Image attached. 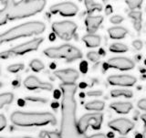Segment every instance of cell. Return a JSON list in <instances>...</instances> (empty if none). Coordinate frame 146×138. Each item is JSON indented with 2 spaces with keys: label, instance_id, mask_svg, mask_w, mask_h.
<instances>
[{
  "label": "cell",
  "instance_id": "cell-1",
  "mask_svg": "<svg viewBox=\"0 0 146 138\" xmlns=\"http://www.w3.org/2000/svg\"><path fill=\"white\" fill-rule=\"evenodd\" d=\"M61 90L63 93L62 99V128L61 132H65L70 125H75V113H76V102L74 94L77 90L75 83L61 84Z\"/></svg>",
  "mask_w": 146,
  "mask_h": 138
},
{
  "label": "cell",
  "instance_id": "cell-2",
  "mask_svg": "<svg viewBox=\"0 0 146 138\" xmlns=\"http://www.w3.org/2000/svg\"><path fill=\"white\" fill-rule=\"evenodd\" d=\"M45 29L46 26L42 22L31 21L24 23V24L14 27L7 31L0 34V45L20 38H26V37L33 35H39L43 33Z\"/></svg>",
  "mask_w": 146,
  "mask_h": 138
},
{
  "label": "cell",
  "instance_id": "cell-3",
  "mask_svg": "<svg viewBox=\"0 0 146 138\" xmlns=\"http://www.w3.org/2000/svg\"><path fill=\"white\" fill-rule=\"evenodd\" d=\"M11 122L18 126H43L48 125H54L56 119L49 113H22L16 112L11 115Z\"/></svg>",
  "mask_w": 146,
  "mask_h": 138
},
{
  "label": "cell",
  "instance_id": "cell-4",
  "mask_svg": "<svg viewBox=\"0 0 146 138\" xmlns=\"http://www.w3.org/2000/svg\"><path fill=\"white\" fill-rule=\"evenodd\" d=\"M46 6V0H21L13 3L8 7V19H19L43 10Z\"/></svg>",
  "mask_w": 146,
  "mask_h": 138
},
{
  "label": "cell",
  "instance_id": "cell-5",
  "mask_svg": "<svg viewBox=\"0 0 146 138\" xmlns=\"http://www.w3.org/2000/svg\"><path fill=\"white\" fill-rule=\"evenodd\" d=\"M44 54L51 59H64L70 61L82 57V53L79 49L68 44L62 45L60 47L46 49L44 50Z\"/></svg>",
  "mask_w": 146,
  "mask_h": 138
},
{
  "label": "cell",
  "instance_id": "cell-6",
  "mask_svg": "<svg viewBox=\"0 0 146 138\" xmlns=\"http://www.w3.org/2000/svg\"><path fill=\"white\" fill-rule=\"evenodd\" d=\"M42 41H43L42 38H36V39L27 41V42L16 46V47H14L10 49L0 53V59H6L10 57L18 56V55H23L27 52H31V51H33V50L38 49L40 44L42 43Z\"/></svg>",
  "mask_w": 146,
  "mask_h": 138
},
{
  "label": "cell",
  "instance_id": "cell-7",
  "mask_svg": "<svg viewBox=\"0 0 146 138\" xmlns=\"http://www.w3.org/2000/svg\"><path fill=\"white\" fill-rule=\"evenodd\" d=\"M77 25L72 21L55 22L52 25L54 33L63 40H70L77 30Z\"/></svg>",
  "mask_w": 146,
  "mask_h": 138
},
{
  "label": "cell",
  "instance_id": "cell-8",
  "mask_svg": "<svg viewBox=\"0 0 146 138\" xmlns=\"http://www.w3.org/2000/svg\"><path fill=\"white\" fill-rule=\"evenodd\" d=\"M103 122V116L102 113H89L82 116L79 123L78 128L80 133H85L89 126H91L93 129L98 130L102 126Z\"/></svg>",
  "mask_w": 146,
  "mask_h": 138
},
{
  "label": "cell",
  "instance_id": "cell-9",
  "mask_svg": "<svg viewBox=\"0 0 146 138\" xmlns=\"http://www.w3.org/2000/svg\"><path fill=\"white\" fill-rule=\"evenodd\" d=\"M49 10L53 14L59 13L63 17H74L78 13L79 8L75 4L71 2H63L54 5L50 7Z\"/></svg>",
  "mask_w": 146,
  "mask_h": 138
},
{
  "label": "cell",
  "instance_id": "cell-10",
  "mask_svg": "<svg viewBox=\"0 0 146 138\" xmlns=\"http://www.w3.org/2000/svg\"><path fill=\"white\" fill-rule=\"evenodd\" d=\"M104 66L108 68H114L121 71H129L134 68V62L131 59L123 57H116L110 59L109 61L104 64Z\"/></svg>",
  "mask_w": 146,
  "mask_h": 138
},
{
  "label": "cell",
  "instance_id": "cell-11",
  "mask_svg": "<svg viewBox=\"0 0 146 138\" xmlns=\"http://www.w3.org/2000/svg\"><path fill=\"white\" fill-rule=\"evenodd\" d=\"M109 127L120 133L121 135H127L132 128L134 127V123L128 119H116L109 123Z\"/></svg>",
  "mask_w": 146,
  "mask_h": 138
},
{
  "label": "cell",
  "instance_id": "cell-12",
  "mask_svg": "<svg viewBox=\"0 0 146 138\" xmlns=\"http://www.w3.org/2000/svg\"><path fill=\"white\" fill-rule=\"evenodd\" d=\"M24 85L29 90H43V91H52L53 86L48 82L41 81L38 78L35 76H29L24 81Z\"/></svg>",
  "mask_w": 146,
  "mask_h": 138
},
{
  "label": "cell",
  "instance_id": "cell-13",
  "mask_svg": "<svg viewBox=\"0 0 146 138\" xmlns=\"http://www.w3.org/2000/svg\"><path fill=\"white\" fill-rule=\"evenodd\" d=\"M56 77L61 80L65 84L74 83L79 78V72L73 69H66V70H58L54 72Z\"/></svg>",
  "mask_w": 146,
  "mask_h": 138
},
{
  "label": "cell",
  "instance_id": "cell-14",
  "mask_svg": "<svg viewBox=\"0 0 146 138\" xmlns=\"http://www.w3.org/2000/svg\"><path fill=\"white\" fill-rule=\"evenodd\" d=\"M108 82L116 86H132L136 82V78L131 75H112L108 78Z\"/></svg>",
  "mask_w": 146,
  "mask_h": 138
},
{
  "label": "cell",
  "instance_id": "cell-15",
  "mask_svg": "<svg viewBox=\"0 0 146 138\" xmlns=\"http://www.w3.org/2000/svg\"><path fill=\"white\" fill-rule=\"evenodd\" d=\"M102 21L103 17L100 16H89L85 20L87 29L90 34H93L98 29V27L100 26Z\"/></svg>",
  "mask_w": 146,
  "mask_h": 138
},
{
  "label": "cell",
  "instance_id": "cell-16",
  "mask_svg": "<svg viewBox=\"0 0 146 138\" xmlns=\"http://www.w3.org/2000/svg\"><path fill=\"white\" fill-rule=\"evenodd\" d=\"M111 108L118 113L126 114L131 112L132 109V104L131 103H113L111 104Z\"/></svg>",
  "mask_w": 146,
  "mask_h": 138
},
{
  "label": "cell",
  "instance_id": "cell-17",
  "mask_svg": "<svg viewBox=\"0 0 146 138\" xmlns=\"http://www.w3.org/2000/svg\"><path fill=\"white\" fill-rule=\"evenodd\" d=\"M82 40L84 41L87 47L89 48H96L99 47L100 44V36L95 35V34H88L85 35L83 38H82Z\"/></svg>",
  "mask_w": 146,
  "mask_h": 138
},
{
  "label": "cell",
  "instance_id": "cell-18",
  "mask_svg": "<svg viewBox=\"0 0 146 138\" xmlns=\"http://www.w3.org/2000/svg\"><path fill=\"white\" fill-rule=\"evenodd\" d=\"M108 34L113 39H121L127 34V29L121 27H113L109 29Z\"/></svg>",
  "mask_w": 146,
  "mask_h": 138
},
{
  "label": "cell",
  "instance_id": "cell-19",
  "mask_svg": "<svg viewBox=\"0 0 146 138\" xmlns=\"http://www.w3.org/2000/svg\"><path fill=\"white\" fill-rule=\"evenodd\" d=\"M105 104L102 101H92L88 103H86L85 108L90 111H102L103 110Z\"/></svg>",
  "mask_w": 146,
  "mask_h": 138
},
{
  "label": "cell",
  "instance_id": "cell-20",
  "mask_svg": "<svg viewBox=\"0 0 146 138\" xmlns=\"http://www.w3.org/2000/svg\"><path fill=\"white\" fill-rule=\"evenodd\" d=\"M129 17L134 19V27L137 31H139L141 27V12L139 11H131Z\"/></svg>",
  "mask_w": 146,
  "mask_h": 138
},
{
  "label": "cell",
  "instance_id": "cell-21",
  "mask_svg": "<svg viewBox=\"0 0 146 138\" xmlns=\"http://www.w3.org/2000/svg\"><path fill=\"white\" fill-rule=\"evenodd\" d=\"M111 94L112 97H121V96H123V97H126V98H131V97H132V95H133L131 91L123 90V89L113 90V91H111Z\"/></svg>",
  "mask_w": 146,
  "mask_h": 138
},
{
  "label": "cell",
  "instance_id": "cell-22",
  "mask_svg": "<svg viewBox=\"0 0 146 138\" xmlns=\"http://www.w3.org/2000/svg\"><path fill=\"white\" fill-rule=\"evenodd\" d=\"M14 99V96L12 93H3L0 94V108H2L3 106L7 104H9L12 103V101Z\"/></svg>",
  "mask_w": 146,
  "mask_h": 138
},
{
  "label": "cell",
  "instance_id": "cell-23",
  "mask_svg": "<svg viewBox=\"0 0 146 138\" xmlns=\"http://www.w3.org/2000/svg\"><path fill=\"white\" fill-rule=\"evenodd\" d=\"M109 49L111 52H126L128 50V47L122 43H113L110 46Z\"/></svg>",
  "mask_w": 146,
  "mask_h": 138
},
{
  "label": "cell",
  "instance_id": "cell-24",
  "mask_svg": "<svg viewBox=\"0 0 146 138\" xmlns=\"http://www.w3.org/2000/svg\"><path fill=\"white\" fill-rule=\"evenodd\" d=\"M10 6L11 5H7L3 9L0 10V26L5 25L7 23L8 19V7Z\"/></svg>",
  "mask_w": 146,
  "mask_h": 138
},
{
  "label": "cell",
  "instance_id": "cell-25",
  "mask_svg": "<svg viewBox=\"0 0 146 138\" xmlns=\"http://www.w3.org/2000/svg\"><path fill=\"white\" fill-rule=\"evenodd\" d=\"M44 64L41 62L38 59H33L31 62H30V68L36 72H38L40 71H42L44 69Z\"/></svg>",
  "mask_w": 146,
  "mask_h": 138
},
{
  "label": "cell",
  "instance_id": "cell-26",
  "mask_svg": "<svg viewBox=\"0 0 146 138\" xmlns=\"http://www.w3.org/2000/svg\"><path fill=\"white\" fill-rule=\"evenodd\" d=\"M24 69V64H21V63H17V64H12L8 68H7V71L9 72H12V73H16L17 71H19L21 70Z\"/></svg>",
  "mask_w": 146,
  "mask_h": 138
},
{
  "label": "cell",
  "instance_id": "cell-27",
  "mask_svg": "<svg viewBox=\"0 0 146 138\" xmlns=\"http://www.w3.org/2000/svg\"><path fill=\"white\" fill-rule=\"evenodd\" d=\"M126 3L131 9H135L141 7L143 0H126Z\"/></svg>",
  "mask_w": 146,
  "mask_h": 138
},
{
  "label": "cell",
  "instance_id": "cell-28",
  "mask_svg": "<svg viewBox=\"0 0 146 138\" xmlns=\"http://www.w3.org/2000/svg\"><path fill=\"white\" fill-rule=\"evenodd\" d=\"M87 58H88L91 61L97 62V61H100V55L98 52H96V51H90V52H89L88 54H87Z\"/></svg>",
  "mask_w": 146,
  "mask_h": 138
},
{
  "label": "cell",
  "instance_id": "cell-29",
  "mask_svg": "<svg viewBox=\"0 0 146 138\" xmlns=\"http://www.w3.org/2000/svg\"><path fill=\"white\" fill-rule=\"evenodd\" d=\"M123 17L120 15H115L111 17V22L112 24H120L121 22H122Z\"/></svg>",
  "mask_w": 146,
  "mask_h": 138
},
{
  "label": "cell",
  "instance_id": "cell-30",
  "mask_svg": "<svg viewBox=\"0 0 146 138\" xmlns=\"http://www.w3.org/2000/svg\"><path fill=\"white\" fill-rule=\"evenodd\" d=\"M45 136V135H48L49 138H60V136H59L58 134H57V133H54V132H47L45 131L43 132L42 134H41V136Z\"/></svg>",
  "mask_w": 146,
  "mask_h": 138
},
{
  "label": "cell",
  "instance_id": "cell-31",
  "mask_svg": "<svg viewBox=\"0 0 146 138\" xmlns=\"http://www.w3.org/2000/svg\"><path fill=\"white\" fill-rule=\"evenodd\" d=\"M7 125V120L6 118H5L4 115H2V114H0V131L3 130L5 127H6Z\"/></svg>",
  "mask_w": 146,
  "mask_h": 138
},
{
  "label": "cell",
  "instance_id": "cell-32",
  "mask_svg": "<svg viewBox=\"0 0 146 138\" xmlns=\"http://www.w3.org/2000/svg\"><path fill=\"white\" fill-rule=\"evenodd\" d=\"M132 45H133V47L136 49H141V48H143V42H141V40L137 39V40H134L133 42H132Z\"/></svg>",
  "mask_w": 146,
  "mask_h": 138
},
{
  "label": "cell",
  "instance_id": "cell-33",
  "mask_svg": "<svg viewBox=\"0 0 146 138\" xmlns=\"http://www.w3.org/2000/svg\"><path fill=\"white\" fill-rule=\"evenodd\" d=\"M138 107L141 110H145L146 109V100L143 99V100H140L138 102Z\"/></svg>",
  "mask_w": 146,
  "mask_h": 138
},
{
  "label": "cell",
  "instance_id": "cell-34",
  "mask_svg": "<svg viewBox=\"0 0 146 138\" xmlns=\"http://www.w3.org/2000/svg\"><path fill=\"white\" fill-rule=\"evenodd\" d=\"M87 95H89V96H100V95H102V91H89V93H87Z\"/></svg>",
  "mask_w": 146,
  "mask_h": 138
},
{
  "label": "cell",
  "instance_id": "cell-35",
  "mask_svg": "<svg viewBox=\"0 0 146 138\" xmlns=\"http://www.w3.org/2000/svg\"><path fill=\"white\" fill-rule=\"evenodd\" d=\"M0 3L3 4L4 6H7V5H12L14 3V0H0Z\"/></svg>",
  "mask_w": 146,
  "mask_h": 138
},
{
  "label": "cell",
  "instance_id": "cell-36",
  "mask_svg": "<svg viewBox=\"0 0 146 138\" xmlns=\"http://www.w3.org/2000/svg\"><path fill=\"white\" fill-rule=\"evenodd\" d=\"M89 138H106V136H105L104 135H102V134H97V135L90 136Z\"/></svg>",
  "mask_w": 146,
  "mask_h": 138
},
{
  "label": "cell",
  "instance_id": "cell-37",
  "mask_svg": "<svg viewBox=\"0 0 146 138\" xmlns=\"http://www.w3.org/2000/svg\"><path fill=\"white\" fill-rule=\"evenodd\" d=\"M27 100H29V101H36V102H46V100H44V99H38V98H29V97H27Z\"/></svg>",
  "mask_w": 146,
  "mask_h": 138
},
{
  "label": "cell",
  "instance_id": "cell-38",
  "mask_svg": "<svg viewBox=\"0 0 146 138\" xmlns=\"http://www.w3.org/2000/svg\"><path fill=\"white\" fill-rule=\"evenodd\" d=\"M112 12V7L111 6H107L106 7V15H110Z\"/></svg>",
  "mask_w": 146,
  "mask_h": 138
},
{
  "label": "cell",
  "instance_id": "cell-39",
  "mask_svg": "<svg viewBox=\"0 0 146 138\" xmlns=\"http://www.w3.org/2000/svg\"><path fill=\"white\" fill-rule=\"evenodd\" d=\"M1 86H2V83H1V82H0V88H1Z\"/></svg>",
  "mask_w": 146,
  "mask_h": 138
}]
</instances>
